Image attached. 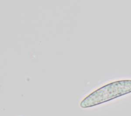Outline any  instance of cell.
Returning a JSON list of instances; mask_svg holds the SVG:
<instances>
[{
  "instance_id": "6da1fadb",
  "label": "cell",
  "mask_w": 131,
  "mask_h": 116,
  "mask_svg": "<svg viewBox=\"0 0 131 116\" xmlns=\"http://www.w3.org/2000/svg\"><path fill=\"white\" fill-rule=\"evenodd\" d=\"M131 92V80L118 81L94 91L81 102L83 108H88L107 102Z\"/></svg>"
}]
</instances>
